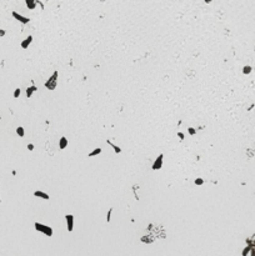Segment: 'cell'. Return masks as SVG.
I'll list each match as a JSON object with an SVG mask.
<instances>
[{"instance_id":"cell-26","label":"cell","mask_w":255,"mask_h":256,"mask_svg":"<svg viewBox=\"0 0 255 256\" xmlns=\"http://www.w3.org/2000/svg\"><path fill=\"white\" fill-rule=\"evenodd\" d=\"M251 237H253V239H255V234H254V235H253V236H251Z\"/></svg>"},{"instance_id":"cell-16","label":"cell","mask_w":255,"mask_h":256,"mask_svg":"<svg viewBox=\"0 0 255 256\" xmlns=\"http://www.w3.org/2000/svg\"><path fill=\"white\" fill-rule=\"evenodd\" d=\"M20 95H21V89L20 88H16L14 90V93H13V98L14 99H18V98H20Z\"/></svg>"},{"instance_id":"cell-17","label":"cell","mask_w":255,"mask_h":256,"mask_svg":"<svg viewBox=\"0 0 255 256\" xmlns=\"http://www.w3.org/2000/svg\"><path fill=\"white\" fill-rule=\"evenodd\" d=\"M204 182H205V181H204L203 177H196V179L194 180V184H195V185H198V186L204 185Z\"/></svg>"},{"instance_id":"cell-4","label":"cell","mask_w":255,"mask_h":256,"mask_svg":"<svg viewBox=\"0 0 255 256\" xmlns=\"http://www.w3.org/2000/svg\"><path fill=\"white\" fill-rule=\"evenodd\" d=\"M74 215H71V214H66L65 215V221H66V226H68V231L71 233L73 230H74Z\"/></svg>"},{"instance_id":"cell-27","label":"cell","mask_w":255,"mask_h":256,"mask_svg":"<svg viewBox=\"0 0 255 256\" xmlns=\"http://www.w3.org/2000/svg\"><path fill=\"white\" fill-rule=\"evenodd\" d=\"M46 1H49V0H46Z\"/></svg>"},{"instance_id":"cell-19","label":"cell","mask_w":255,"mask_h":256,"mask_svg":"<svg viewBox=\"0 0 255 256\" xmlns=\"http://www.w3.org/2000/svg\"><path fill=\"white\" fill-rule=\"evenodd\" d=\"M188 134H189L190 136H194V135L196 134V129H194V128H188Z\"/></svg>"},{"instance_id":"cell-10","label":"cell","mask_w":255,"mask_h":256,"mask_svg":"<svg viewBox=\"0 0 255 256\" xmlns=\"http://www.w3.org/2000/svg\"><path fill=\"white\" fill-rule=\"evenodd\" d=\"M25 4H26L29 10H34L38 5V1L36 0H25Z\"/></svg>"},{"instance_id":"cell-15","label":"cell","mask_w":255,"mask_h":256,"mask_svg":"<svg viewBox=\"0 0 255 256\" xmlns=\"http://www.w3.org/2000/svg\"><path fill=\"white\" fill-rule=\"evenodd\" d=\"M251 71H253V67H251L250 65H245V66L243 67V74H244V75H249Z\"/></svg>"},{"instance_id":"cell-7","label":"cell","mask_w":255,"mask_h":256,"mask_svg":"<svg viewBox=\"0 0 255 256\" xmlns=\"http://www.w3.org/2000/svg\"><path fill=\"white\" fill-rule=\"evenodd\" d=\"M34 196L35 197H40V199L42 200H49L50 199V195L46 194V192H44V191H41V190H36V191H34Z\"/></svg>"},{"instance_id":"cell-24","label":"cell","mask_w":255,"mask_h":256,"mask_svg":"<svg viewBox=\"0 0 255 256\" xmlns=\"http://www.w3.org/2000/svg\"><path fill=\"white\" fill-rule=\"evenodd\" d=\"M204 1H205V3H206V4H210V3H211L212 0H204Z\"/></svg>"},{"instance_id":"cell-6","label":"cell","mask_w":255,"mask_h":256,"mask_svg":"<svg viewBox=\"0 0 255 256\" xmlns=\"http://www.w3.org/2000/svg\"><path fill=\"white\" fill-rule=\"evenodd\" d=\"M31 43H33V35H28V36L20 43V46H21V49H28V47L31 45Z\"/></svg>"},{"instance_id":"cell-11","label":"cell","mask_w":255,"mask_h":256,"mask_svg":"<svg viewBox=\"0 0 255 256\" xmlns=\"http://www.w3.org/2000/svg\"><path fill=\"white\" fill-rule=\"evenodd\" d=\"M106 144L113 147V150H114V152H115V154H120V152H121V149H120L118 145H115V144H114L111 140H106Z\"/></svg>"},{"instance_id":"cell-22","label":"cell","mask_w":255,"mask_h":256,"mask_svg":"<svg viewBox=\"0 0 255 256\" xmlns=\"http://www.w3.org/2000/svg\"><path fill=\"white\" fill-rule=\"evenodd\" d=\"M5 35H6V31L4 29H0V38H4Z\"/></svg>"},{"instance_id":"cell-12","label":"cell","mask_w":255,"mask_h":256,"mask_svg":"<svg viewBox=\"0 0 255 256\" xmlns=\"http://www.w3.org/2000/svg\"><path fill=\"white\" fill-rule=\"evenodd\" d=\"M101 154V147H95L94 150H91V151L88 154V157H94V156H98Z\"/></svg>"},{"instance_id":"cell-1","label":"cell","mask_w":255,"mask_h":256,"mask_svg":"<svg viewBox=\"0 0 255 256\" xmlns=\"http://www.w3.org/2000/svg\"><path fill=\"white\" fill-rule=\"evenodd\" d=\"M58 78H59V73H58V70H55L50 75V78H48V80L44 83V86L48 90H55L58 86Z\"/></svg>"},{"instance_id":"cell-25","label":"cell","mask_w":255,"mask_h":256,"mask_svg":"<svg viewBox=\"0 0 255 256\" xmlns=\"http://www.w3.org/2000/svg\"><path fill=\"white\" fill-rule=\"evenodd\" d=\"M254 106H255V105H254V104H251V105H250V108H249V109H248V110H249V111H250V110H251V109H253V108H254Z\"/></svg>"},{"instance_id":"cell-23","label":"cell","mask_w":255,"mask_h":256,"mask_svg":"<svg viewBox=\"0 0 255 256\" xmlns=\"http://www.w3.org/2000/svg\"><path fill=\"white\" fill-rule=\"evenodd\" d=\"M250 256H255V247H251V250H250V254H249Z\"/></svg>"},{"instance_id":"cell-14","label":"cell","mask_w":255,"mask_h":256,"mask_svg":"<svg viewBox=\"0 0 255 256\" xmlns=\"http://www.w3.org/2000/svg\"><path fill=\"white\" fill-rule=\"evenodd\" d=\"M250 250H251V246L250 245H246L244 249H243V251H241V256H248L250 254Z\"/></svg>"},{"instance_id":"cell-28","label":"cell","mask_w":255,"mask_h":256,"mask_svg":"<svg viewBox=\"0 0 255 256\" xmlns=\"http://www.w3.org/2000/svg\"><path fill=\"white\" fill-rule=\"evenodd\" d=\"M0 119H1V118H0Z\"/></svg>"},{"instance_id":"cell-5","label":"cell","mask_w":255,"mask_h":256,"mask_svg":"<svg viewBox=\"0 0 255 256\" xmlns=\"http://www.w3.org/2000/svg\"><path fill=\"white\" fill-rule=\"evenodd\" d=\"M11 15H13V18H14L15 20H18L19 23H21V24H29L30 23V18H26V16H24V15H21V14H19V13H16V11H13L11 13Z\"/></svg>"},{"instance_id":"cell-2","label":"cell","mask_w":255,"mask_h":256,"mask_svg":"<svg viewBox=\"0 0 255 256\" xmlns=\"http://www.w3.org/2000/svg\"><path fill=\"white\" fill-rule=\"evenodd\" d=\"M34 228H35V230H36L38 233L44 234L45 236H48V237H51L53 236V229L50 228V226L45 225V224L35 223V224H34Z\"/></svg>"},{"instance_id":"cell-13","label":"cell","mask_w":255,"mask_h":256,"mask_svg":"<svg viewBox=\"0 0 255 256\" xmlns=\"http://www.w3.org/2000/svg\"><path fill=\"white\" fill-rule=\"evenodd\" d=\"M15 131H16V135H18L19 138H24V136H25V130H24L23 126H18Z\"/></svg>"},{"instance_id":"cell-8","label":"cell","mask_w":255,"mask_h":256,"mask_svg":"<svg viewBox=\"0 0 255 256\" xmlns=\"http://www.w3.org/2000/svg\"><path fill=\"white\" fill-rule=\"evenodd\" d=\"M38 91V88L35 85H31V86H29V88H26V91H25V95H26V98H31L33 96L34 93H36Z\"/></svg>"},{"instance_id":"cell-21","label":"cell","mask_w":255,"mask_h":256,"mask_svg":"<svg viewBox=\"0 0 255 256\" xmlns=\"http://www.w3.org/2000/svg\"><path fill=\"white\" fill-rule=\"evenodd\" d=\"M178 136H179L180 140H184V139H185V134L181 133V131H179V133H178Z\"/></svg>"},{"instance_id":"cell-18","label":"cell","mask_w":255,"mask_h":256,"mask_svg":"<svg viewBox=\"0 0 255 256\" xmlns=\"http://www.w3.org/2000/svg\"><path fill=\"white\" fill-rule=\"evenodd\" d=\"M111 215H113V207H110V209L108 210V214H106V223H110Z\"/></svg>"},{"instance_id":"cell-3","label":"cell","mask_w":255,"mask_h":256,"mask_svg":"<svg viewBox=\"0 0 255 256\" xmlns=\"http://www.w3.org/2000/svg\"><path fill=\"white\" fill-rule=\"evenodd\" d=\"M163 162H164V155H163V154H159L158 157H156L155 160H154V162H153L151 169H153L154 171L160 170L161 167H163Z\"/></svg>"},{"instance_id":"cell-9","label":"cell","mask_w":255,"mask_h":256,"mask_svg":"<svg viewBox=\"0 0 255 256\" xmlns=\"http://www.w3.org/2000/svg\"><path fill=\"white\" fill-rule=\"evenodd\" d=\"M68 147V139L65 136H62V138L59 139V149L60 150H64Z\"/></svg>"},{"instance_id":"cell-20","label":"cell","mask_w":255,"mask_h":256,"mask_svg":"<svg viewBox=\"0 0 255 256\" xmlns=\"http://www.w3.org/2000/svg\"><path fill=\"white\" fill-rule=\"evenodd\" d=\"M26 147H28L29 151H33L34 147H35V146H34V144H31V142H30V144H28V145H26Z\"/></svg>"}]
</instances>
